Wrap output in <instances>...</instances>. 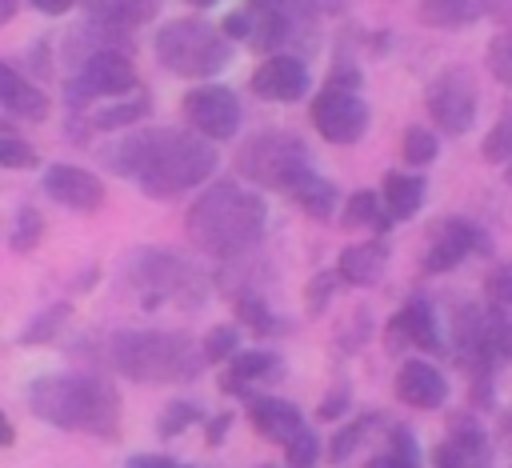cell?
Wrapping results in <instances>:
<instances>
[{"label":"cell","instance_id":"37","mask_svg":"<svg viewBox=\"0 0 512 468\" xmlns=\"http://www.w3.org/2000/svg\"><path fill=\"white\" fill-rule=\"evenodd\" d=\"M484 64H488V72H492L504 88H512V28H508V32H496V36L488 40Z\"/></svg>","mask_w":512,"mask_h":468},{"label":"cell","instance_id":"46","mask_svg":"<svg viewBox=\"0 0 512 468\" xmlns=\"http://www.w3.org/2000/svg\"><path fill=\"white\" fill-rule=\"evenodd\" d=\"M228 424H232V416H228V412H224V416H216V420H212V428H208V444H220V436L228 432Z\"/></svg>","mask_w":512,"mask_h":468},{"label":"cell","instance_id":"44","mask_svg":"<svg viewBox=\"0 0 512 468\" xmlns=\"http://www.w3.org/2000/svg\"><path fill=\"white\" fill-rule=\"evenodd\" d=\"M124 468H192V464H180V460H172L164 452H140V456H128Z\"/></svg>","mask_w":512,"mask_h":468},{"label":"cell","instance_id":"31","mask_svg":"<svg viewBox=\"0 0 512 468\" xmlns=\"http://www.w3.org/2000/svg\"><path fill=\"white\" fill-rule=\"evenodd\" d=\"M388 440L392 444L380 456H372L368 468H420V452H416V440H412L408 428H392Z\"/></svg>","mask_w":512,"mask_h":468},{"label":"cell","instance_id":"15","mask_svg":"<svg viewBox=\"0 0 512 468\" xmlns=\"http://www.w3.org/2000/svg\"><path fill=\"white\" fill-rule=\"evenodd\" d=\"M40 184L56 204H64L72 212H96L104 204V196H108L104 180L96 172H88V168H76V164H48L40 172Z\"/></svg>","mask_w":512,"mask_h":468},{"label":"cell","instance_id":"50","mask_svg":"<svg viewBox=\"0 0 512 468\" xmlns=\"http://www.w3.org/2000/svg\"><path fill=\"white\" fill-rule=\"evenodd\" d=\"M188 4H192V8H216L220 0H188Z\"/></svg>","mask_w":512,"mask_h":468},{"label":"cell","instance_id":"19","mask_svg":"<svg viewBox=\"0 0 512 468\" xmlns=\"http://www.w3.org/2000/svg\"><path fill=\"white\" fill-rule=\"evenodd\" d=\"M248 424L264 436V440H272V444H288V440H296L308 424H304V412L292 404V400H284V396H248Z\"/></svg>","mask_w":512,"mask_h":468},{"label":"cell","instance_id":"25","mask_svg":"<svg viewBox=\"0 0 512 468\" xmlns=\"http://www.w3.org/2000/svg\"><path fill=\"white\" fill-rule=\"evenodd\" d=\"M416 16L428 28H464L488 16V0H420Z\"/></svg>","mask_w":512,"mask_h":468},{"label":"cell","instance_id":"13","mask_svg":"<svg viewBox=\"0 0 512 468\" xmlns=\"http://www.w3.org/2000/svg\"><path fill=\"white\" fill-rule=\"evenodd\" d=\"M308 84H312L308 64H304L300 56H288V52H268V56L256 64L252 80H248V88H252L260 100H276V104H296V100H304V96H308Z\"/></svg>","mask_w":512,"mask_h":468},{"label":"cell","instance_id":"7","mask_svg":"<svg viewBox=\"0 0 512 468\" xmlns=\"http://www.w3.org/2000/svg\"><path fill=\"white\" fill-rule=\"evenodd\" d=\"M312 168V152L296 132L284 128H264L256 136H248L236 152V172L244 180H252L256 188H276L284 192L300 172Z\"/></svg>","mask_w":512,"mask_h":468},{"label":"cell","instance_id":"47","mask_svg":"<svg viewBox=\"0 0 512 468\" xmlns=\"http://www.w3.org/2000/svg\"><path fill=\"white\" fill-rule=\"evenodd\" d=\"M16 440V428H12V420L4 416V408H0V448H8Z\"/></svg>","mask_w":512,"mask_h":468},{"label":"cell","instance_id":"20","mask_svg":"<svg viewBox=\"0 0 512 468\" xmlns=\"http://www.w3.org/2000/svg\"><path fill=\"white\" fill-rule=\"evenodd\" d=\"M0 108L20 116V120H48L52 104L44 96V88H36L16 64L0 60Z\"/></svg>","mask_w":512,"mask_h":468},{"label":"cell","instance_id":"36","mask_svg":"<svg viewBox=\"0 0 512 468\" xmlns=\"http://www.w3.org/2000/svg\"><path fill=\"white\" fill-rule=\"evenodd\" d=\"M196 420H200V408H196L192 400H172V404L160 412V420H156V436H160V440L184 436Z\"/></svg>","mask_w":512,"mask_h":468},{"label":"cell","instance_id":"3","mask_svg":"<svg viewBox=\"0 0 512 468\" xmlns=\"http://www.w3.org/2000/svg\"><path fill=\"white\" fill-rule=\"evenodd\" d=\"M104 364L136 384H184L204 368L200 340L176 328H120L100 344Z\"/></svg>","mask_w":512,"mask_h":468},{"label":"cell","instance_id":"21","mask_svg":"<svg viewBox=\"0 0 512 468\" xmlns=\"http://www.w3.org/2000/svg\"><path fill=\"white\" fill-rule=\"evenodd\" d=\"M476 360L484 368H512V308L492 304L488 312H480Z\"/></svg>","mask_w":512,"mask_h":468},{"label":"cell","instance_id":"28","mask_svg":"<svg viewBox=\"0 0 512 468\" xmlns=\"http://www.w3.org/2000/svg\"><path fill=\"white\" fill-rule=\"evenodd\" d=\"M156 12H160V0H92V16L120 24V28H136L152 20Z\"/></svg>","mask_w":512,"mask_h":468},{"label":"cell","instance_id":"18","mask_svg":"<svg viewBox=\"0 0 512 468\" xmlns=\"http://www.w3.org/2000/svg\"><path fill=\"white\" fill-rule=\"evenodd\" d=\"M396 396L420 412L444 408L448 404V376L432 360H404L396 372Z\"/></svg>","mask_w":512,"mask_h":468},{"label":"cell","instance_id":"38","mask_svg":"<svg viewBox=\"0 0 512 468\" xmlns=\"http://www.w3.org/2000/svg\"><path fill=\"white\" fill-rule=\"evenodd\" d=\"M376 416H380V412H368V416H360V420L344 424V428H340V432L332 436V452H328V456H332V464H336V460H348V456H352V448H356V444L364 440V432H368V428L376 424Z\"/></svg>","mask_w":512,"mask_h":468},{"label":"cell","instance_id":"5","mask_svg":"<svg viewBox=\"0 0 512 468\" xmlns=\"http://www.w3.org/2000/svg\"><path fill=\"white\" fill-rule=\"evenodd\" d=\"M124 284L132 288V300L140 308H160V304L200 308L208 300V276L192 260L168 248L132 252V260L124 264Z\"/></svg>","mask_w":512,"mask_h":468},{"label":"cell","instance_id":"30","mask_svg":"<svg viewBox=\"0 0 512 468\" xmlns=\"http://www.w3.org/2000/svg\"><path fill=\"white\" fill-rule=\"evenodd\" d=\"M232 308H236V320H240L244 328H252L256 336H272V332H280V324H276V316H272V308L264 304L260 292H240V296L232 300Z\"/></svg>","mask_w":512,"mask_h":468},{"label":"cell","instance_id":"29","mask_svg":"<svg viewBox=\"0 0 512 468\" xmlns=\"http://www.w3.org/2000/svg\"><path fill=\"white\" fill-rule=\"evenodd\" d=\"M400 156H404L412 168H428V164H436V156H440V136H436L432 128H424V124H408V128H404V140H400Z\"/></svg>","mask_w":512,"mask_h":468},{"label":"cell","instance_id":"52","mask_svg":"<svg viewBox=\"0 0 512 468\" xmlns=\"http://www.w3.org/2000/svg\"><path fill=\"white\" fill-rule=\"evenodd\" d=\"M272 4H284V0H272Z\"/></svg>","mask_w":512,"mask_h":468},{"label":"cell","instance_id":"51","mask_svg":"<svg viewBox=\"0 0 512 468\" xmlns=\"http://www.w3.org/2000/svg\"><path fill=\"white\" fill-rule=\"evenodd\" d=\"M504 180H508V184H512V160H508V164H504Z\"/></svg>","mask_w":512,"mask_h":468},{"label":"cell","instance_id":"33","mask_svg":"<svg viewBox=\"0 0 512 468\" xmlns=\"http://www.w3.org/2000/svg\"><path fill=\"white\" fill-rule=\"evenodd\" d=\"M480 156H484L488 164H508V160H512V104H508L504 116L484 132V140H480Z\"/></svg>","mask_w":512,"mask_h":468},{"label":"cell","instance_id":"22","mask_svg":"<svg viewBox=\"0 0 512 468\" xmlns=\"http://www.w3.org/2000/svg\"><path fill=\"white\" fill-rule=\"evenodd\" d=\"M284 192H288V200H292L304 216H312V220H332V216H336L340 192H336V184H332L328 176H320L316 168L300 172Z\"/></svg>","mask_w":512,"mask_h":468},{"label":"cell","instance_id":"41","mask_svg":"<svg viewBox=\"0 0 512 468\" xmlns=\"http://www.w3.org/2000/svg\"><path fill=\"white\" fill-rule=\"evenodd\" d=\"M36 148L20 136H0V168H36Z\"/></svg>","mask_w":512,"mask_h":468},{"label":"cell","instance_id":"27","mask_svg":"<svg viewBox=\"0 0 512 468\" xmlns=\"http://www.w3.org/2000/svg\"><path fill=\"white\" fill-rule=\"evenodd\" d=\"M340 224H344V228H372L376 236H384L396 220L388 216V208H384L380 192L360 188V192H352V196L344 200V208H340Z\"/></svg>","mask_w":512,"mask_h":468},{"label":"cell","instance_id":"2","mask_svg":"<svg viewBox=\"0 0 512 468\" xmlns=\"http://www.w3.org/2000/svg\"><path fill=\"white\" fill-rule=\"evenodd\" d=\"M268 228V204L260 192L236 184V180H220L208 192H200L192 200V208L184 212V232L188 240L216 260H240L248 256Z\"/></svg>","mask_w":512,"mask_h":468},{"label":"cell","instance_id":"4","mask_svg":"<svg viewBox=\"0 0 512 468\" xmlns=\"http://www.w3.org/2000/svg\"><path fill=\"white\" fill-rule=\"evenodd\" d=\"M28 408L44 424L64 432H88L100 440H112L120 432V392L100 376H40L28 388Z\"/></svg>","mask_w":512,"mask_h":468},{"label":"cell","instance_id":"48","mask_svg":"<svg viewBox=\"0 0 512 468\" xmlns=\"http://www.w3.org/2000/svg\"><path fill=\"white\" fill-rule=\"evenodd\" d=\"M500 444H504V448L512 452V408H508V412L500 416Z\"/></svg>","mask_w":512,"mask_h":468},{"label":"cell","instance_id":"8","mask_svg":"<svg viewBox=\"0 0 512 468\" xmlns=\"http://www.w3.org/2000/svg\"><path fill=\"white\" fill-rule=\"evenodd\" d=\"M424 108L436 124V132L444 136H464L472 124H476V112H480V88H476V76L460 64L444 68L428 92H424Z\"/></svg>","mask_w":512,"mask_h":468},{"label":"cell","instance_id":"14","mask_svg":"<svg viewBox=\"0 0 512 468\" xmlns=\"http://www.w3.org/2000/svg\"><path fill=\"white\" fill-rule=\"evenodd\" d=\"M436 468H492V440L472 416H456L448 424V436L432 448Z\"/></svg>","mask_w":512,"mask_h":468},{"label":"cell","instance_id":"49","mask_svg":"<svg viewBox=\"0 0 512 468\" xmlns=\"http://www.w3.org/2000/svg\"><path fill=\"white\" fill-rule=\"evenodd\" d=\"M16 8H20V0H0V24H8L16 16Z\"/></svg>","mask_w":512,"mask_h":468},{"label":"cell","instance_id":"1","mask_svg":"<svg viewBox=\"0 0 512 468\" xmlns=\"http://www.w3.org/2000/svg\"><path fill=\"white\" fill-rule=\"evenodd\" d=\"M104 164L116 176L136 180L144 196L172 200L188 188L208 184L220 156L208 136L188 128H132L104 152Z\"/></svg>","mask_w":512,"mask_h":468},{"label":"cell","instance_id":"12","mask_svg":"<svg viewBox=\"0 0 512 468\" xmlns=\"http://www.w3.org/2000/svg\"><path fill=\"white\" fill-rule=\"evenodd\" d=\"M184 120L208 140H232L240 128V100L224 84H200L184 92Z\"/></svg>","mask_w":512,"mask_h":468},{"label":"cell","instance_id":"45","mask_svg":"<svg viewBox=\"0 0 512 468\" xmlns=\"http://www.w3.org/2000/svg\"><path fill=\"white\" fill-rule=\"evenodd\" d=\"M36 12H44V16H64V12H72V4L76 0H28Z\"/></svg>","mask_w":512,"mask_h":468},{"label":"cell","instance_id":"17","mask_svg":"<svg viewBox=\"0 0 512 468\" xmlns=\"http://www.w3.org/2000/svg\"><path fill=\"white\" fill-rule=\"evenodd\" d=\"M284 376V356L268 348H236L228 356V368L220 372V388L228 396H244L252 384H272Z\"/></svg>","mask_w":512,"mask_h":468},{"label":"cell","instance_id":"34","mask_svg":"<svg viewBox=\"0 0 512 468\" xmlns=\"http://www.w3.org/2000/svg\"><path fill=\"white\" fill-rule=\"evenodd\" d=\"M40 236H44V216H40V208H32V204H24L20 212H16V220H12V236H8V244H12V252H32L36 244H40Z\"/></svg>","mask_w":512,"mask_h":468},{"label":"cell","instance_id":"35","mask_svg":"<svg viewBox=\"0 0 512 468\" xmlns=\"http://www.w3.org/2000/svg\"><path fill=\"white\" fill-rule=\"evenodd\" d=\"M236 348H240V324H216V328H208V336L200 340L204 364H224Z\"/></svg>","mask_w":512,"mask_h":468},{"label":"cell","instance_id":"40","mask_svg":"<svg viewBox=\"0 0 512 468\" xmlns=\"http://www.w3.org/2000/svg\"><path fill=\"white\" fill-rule=\"evenodd\" d=\"M284 456H288V464H292V468H312V464L320 460V440H316V432H312V428H304L296 440H288V444H284Z\"/></svg>","mask_w":512,"mask_h":468},{"label":"cell","instance_id":"11","mask_svg":"<svg viewBox=\"0 0 512 468\" xmlns=\"http://www.w3.org/2000/svg\"><path fill=\"white\" fill-rule=\"evenodd\" d=\"M488 252H492V240H488V232L480 224H472L464 216H444L428 232L420 268L428 276H440V272H452L456 264H464L468 256H488Z\"/></svg>","mask_w":512,"mask_h":468},{"label":"cell","instance_id":"32","mask_svg":"<svg viewBox=\"0 0 512 468\" xmlns=\"http://www.w3.org/2000/svg\"><path fill=\"white\" fill-rule=\"evenodd\" d=\"M68 316H72V304H52V308H44V312H36L32 316V324L20 332V344H48L64 324H68Z\"/></svg>","mask_w":512,"mask_h":468},{"label":"cell","instance_id":"26","mask_svg":"<svg viewBox=\"0 0 512 468\" xmlns=\"http://www.w3.org/2000/svg\"><path fill=\"white\" fill-rule=\"evenodd\" d=\"M148 112H152V100L136 88L132 96H112L104 108H92V112H88V128H96V132L132 128V124H140Z\"/></svg>","mask_w":512,"mask_h":468},{"label":"cell","instance_id":"16","mask_svg":"<svg viewBox=\"0 0 512 468\" xmlns=\"http://www.w3.org/2000/svg\"><path fill=\"white\" fill-rule=\"evenodd\" d=\"M396 344H412L420 352H440L444 348V336H440V320H436V308L428 296H412L388 324V348Z\"/></svg>","mask_w":512,"mask_h":468},{"label":"cell","instance_id":"9","mask_svg":"<svg viewBox=\"0 0 512 468\" xmlns=\"http://www.w3.org/2000/svg\"><path fill=\"white\" fill-rule=\"evenodd\" d=\"M312 128L328 140V144H356L364 132H368V104L360 96V88H348V84H324L316 96H312Z\"/></svg>","mask_w":512,"mask_h":468},{"label":"cell","instance_id":"42","mask_svg":"<svg viewBox=\"0 0 512 468\" xmlns=\"http://www.w3.org/2000/svg\"><path fill=\"white\" fill-rule=\"evenodd\" d=\"M484 288H488V300H492V304L512 308V260H508V264H496V268L488 272Z\"/></svg>","mask_w":512,"mask_h":468},{"label":"cell","instance_id":"39","mask_svg":"<svg viewBox=\"0 0 512 468\" xmlns=\"http://www.w3.org/2000/svg\"><path fill=\"white\" fill-rule=\"evenodd\" d=\"M336 284H340V276H336V268H332V272H316V276L308 280V288H304V296H308V312H312V316H320V312L328 308V300L336 296Z\"/></svg>","mask_w":512,"mask_h":468},{"label":"cell","instance_id":"43","mask_svg":"<svg viewBox=\"0 0 512 468\" xmlns=\"http://www.w3.org/2000/svg\"><path fill=\"white\" fill-rule=\"evenodd\" d=\"M348 400H352V392H348V384H336L324 400H320V408H316V416L320 420H336L344 408H348Z\"/></svg>","mask_w":512,"mask_h":468},{"label":"cell","instance_id":"10","mask_svg":"<svg viewBox=\"0 0 512 468\" xmlns=\"http://www.w3.org/2000/svg\"><path fill=\"white\" fill-rule=\"evenodd\" d=\"M140 80H136V68H132V56L124 48H96L88 56H80L76 64V76L68 80V96L72 104H88L96 96H124V92H136Z\"/></svg>","mask_w":512,"mask_h":468},{"label":"cell","instance_id":"24","mask_svg":"<svg viewBox=\"0 0 512 468\" xmlns=\"http://www.w3.org/2000/svg\"><path fill=\"white\" fill-rule=\"evenodd\" d=\"M424 192H428V180L416 176V172L392 168L380 180V200H384V208H388L392 220H412L420 212V204H424Z\"/></svg>","mask_w":512,"mask_h":468},{"label":"cell","instance_id":"6","mask_svg":"<svg viewBox=\"0 0 512 468\" xmlns=\"http://www.w3.org/2000/svg\"><path fill=\"white\" fill-rule=\"evenodd\" d=\"M156 60L176 76L208 80V76L228 68L232 40L200 16H180L156 32Z\"/></svg>","mask_w":512,"mask_h":468},{"label":"cell","instance_id":"23","mask_svg":"<svg viewBox=\"0 0 512 468\" xmlns=\"http://www.w3.org/2000/svg\"><path fill=\"white\" fill-rule=\"evenodd\" d=\"M384 264H388V244L376 236V240H364V244H348L336 260V276L344 284L364 288V284H376L384 276Z\"/></svg>","mask_w":512,"mask_h":468}]
</instances>
